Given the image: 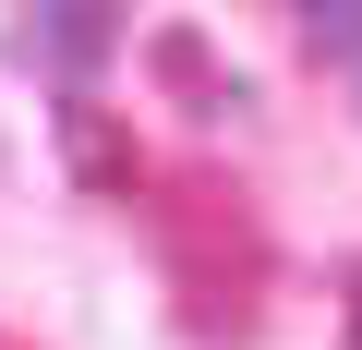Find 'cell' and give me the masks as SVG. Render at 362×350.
<instances>
[{
	"instance_id": "4",
	"label": "cell",
	"mask_w": 362,
	"mask_h": 350,
	"mask_svg": "<svg viewBox=\"0 0 362 350\" xmlns=\"http://www.w3.org/2000/svg\"><path fill=\"white\" fill-rule=\"evenodd\" d=\"M350 350H362V326H350Z\"/></svg>"
},
{
	"instance_id": "2",
	"label": "cell",
	"mask_w": 362,
	"mask_h": 350,
	"mask_svg": "<svg viewBox=\"0 0 362 350\" xmlns=\"http://www.w3.org/2000/svg\"><path fill=\"white\" fill-rule=\"evenodd\" d=\"M61 145H73V169H85L97 194H133V145L109 133V109H97V97H73V109H61Z\"/></svg>"
},
{
	"instance_id": "3",
	"label": "cell",
	"mask_w": 362,
	"mask_h": 350,
	"mask_svg": "<svg viewBox=\"0 0 362 350\" xmlns=\"http://www.w3.org/2000/svg\"><path fill=\"white\" fill-rule=\"evenodd\" d=\"M302 37H314V49H350V61H362V0H302Z\"/></svg>"
},
{
	"instance_id": "1",
	"label": "cell",
	"mask_w": 362,
	"mask_h": 350,
	"mask_svg": "<svg viewBox=\"0 0 362 350\" xmlns=\"http://www.w3.org/2000/svg\"><path fill=\"white\" fill-rule=\"evenodd\" d=\"M109 49H121V0H25V25H13V61H37L61 85H85Z\"/></svg>"
}]
</instances>
